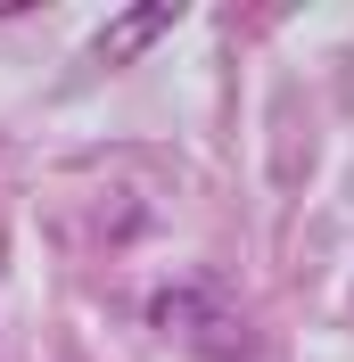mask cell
<instances>
[{"mask_svg": "<svg viewBox=\"0 0 354 362\" xmlns=\"http://www.w3.org/2000/svg\"><path fill=\"white\" fill-rule=\"evenodd\" d=\"M149 329L156 338H181L190 354H206V362H239L247 346H256V329L231 313V296H222L206 272H190V280H173V288L149 296Z\"/></svg>", "mask_w": 354, "mask_h": 362, "instance_id": "1", "label": "cell"}, {"mask_svg": "<svg viewBox=\"0 0 354 362\" xmlns=\"http://www.w3.org/2000/svg\"><path fill=\"white\" fill-rule=\"evenodd\" d=\"M181 8H190V0H132L124 17H108L91 33V66H132V58H149V49L181 25Z\"/></svg>", "mask_w": 354, "mask_h": 362, "instance_id": "2", "label": "cell"}]
</instances>
